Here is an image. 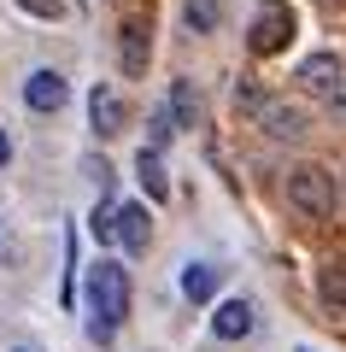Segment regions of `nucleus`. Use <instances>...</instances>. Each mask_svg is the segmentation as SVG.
<instances>
[{"label":"nucleus","mask_w":346,"mask_h":352,"mask_svg":"<svg viewBox=\"0 0 346 352\" xmlns=\"http://www.w3.org/2000/svg\"><path fill=\"white\" fill-rule=\"evenodd\" d=\"M88 305H94V340H111L118 335V323L129 317V276H124V264H88Z\"/></svg>","instance_id":"1"},{"label":"nucleus","mask_w":346,"mask_h":352,"mask_svg":"<svg viewBox=\"0 0 346 352\" xmlns=\"http://www.w3.org/2000/svg\"><path fill=\"white\" fill-rule=\"evenodd\" d=\"M288 200H294L305 217H334V182H329V170L299 164V170L288 176Z\"/></svg>","instance_id":"2"},{"label":"nucleus","mask_w":346,"mask_h":352,"mask_svg":"<svg viewBox=\"0 0 346 352\" xmlns=\"http://www.w3.org/2000/svg\"><path fill=\"white\" fill-rule=\"evenodd\" d=\"M288 41H294V12H288V0H259L247 47L252 53H282Z\"/></svg>","instance_id":"3"},{"label":"nucleus","mask_w":346,"mask_h":352,"mask_svg":"<svg viewBox=\"0 0 346 352\" xmlns=\"http://www.w3.org/2000/svg\"><path fill=\"white\" fill-rule=\"evenodd\" d=\"M65 94H71V88H65L59 71H30V76H24V100H30V112H59Z\"/></svg>","instance_id":"4"},{"label":"nucleus","mask_w":346,"mask_h":352,"mask_svg":"<svg viewBox=\"0 0 346 352\" xmlns=\"http://www.w3.org/2000/svg\"><path fill=\"white\" fill-rule=\"evenodd\" d=\"M299 82H305L311 94H340V82H346V65L334 59V53H311V59L299 65Z\"/></svg>","instance_id":"5"},{"label":"nucleus","mask_w":346,"mask_h":352,"mask_svg":"<svg viewBox=\"0 0 346 352\" xmlns=\"http://www.w3.org/2000/svg\"><path fill=\"white\" fill-rule=\"evenodd\" d=\"M252 300H223L217 311H211V335L217 340H241V335H252Z\"/></svg>","instance_id":"6"},{"label":"nucleus","mask_w":346,"mask_h":352,"mask_svg":"<svg viewBox=\"0 0 346 352\" xmlns=\"http://www.w3.org/2000/svg\"><path fill=\"white\" fill-rule=\"evenodd\" d=\"M88 118H94L100 135H118V129H124V100H118V88L100 82L94 94H88Z\"/></svg>","instance_id":"7"},{"label":"nucleus","mask_w":346,"mask_h":352,"mask_svg":"<svg viewBox=\"0 0 346 352\" xmlns=\"http://www.w3.org/2000/svg\"><path fill=\"white\" fill-rule=\"evenodd\" d=\"M259 124L270 129L276 141H299L305 135V118H299L294 106H282V100H259Z\"/></svg>","instance_id":"8"},{"label":"nucleus","mask_w":346,"mask_h":352,"mask_svg":"<svg viewBox=\"0 0 346 352\" xmlns=\"http://www.w3.org/2000/svg\"><path fill=\"white\" fill-rule=\"evenodd\" d=\"M111 235H124V247L129 252H141L147 247V235H153V223H147V206H118V217H111Z\"/></svg>","instance_id":"9"},{"label":"nucleus","mask_w":346,"mask_h":352,"mask_svg":"<svg viewBox=\"0 0 346 352\" xmlns=\"http://www.w3.org/2000/svg\"><path fill=\"white\" fill-rule=\"evenodd\" d=\"M147 18H129L124 24V41H118V53H124V71L129 76H147Z\"/></svg>","instance_id":"10"},{"label":"nucleus","mask_w":346,"mask_h":352,"mask_svg":"<svg viewBox=\"0 0 346 352\" xmlns=\"http://www.w3.org/2000/svg\"><path fill=\"white\" fill-rule=\"evenodd\" d=\"M136 176H141V188H147V200H171V176H164V164H159V153H153V147H141Z\"/></svg>","instance_id":"11"},{"label":"nucleus","mask_w":346,"mask_h":352,"mask_svg":"<svg viewBox=\"0 0 346 352\" xmlns=\"http://www.w3.org/2000/svg\"><path fill=\"white\" fill-rule=\"evenodd\" d=\"M182 294L194 305H206L211 294H217V264H188V270H182Z\"/></svg>","instance_id":"12"},{"label":"nucleus","mask_w":346,"mask_h":352,"mask_svg":"<svg viewBox=\"0 0 346 352\" xmlns=\"http://www.w3.org/2000/svg\"><path fill=\"white\" fill-rule=\"evenodd\" d=\"M317 288H323V300H329V305H346V258L323 264V270H317Z\"/></svg>","instance_id":"13"},{"label":"nucleus","mask_w":346,"mask_h":352,"mask_svg":"<svg viewBox=\"0 0 346 352\" xmlns=\"http://www.w3.org/2000/svg\"><path fill=\"white\" fill-rule=\"evenodd\" d=\"M182 18H188V30H194V36H206V30H217V0H188Z\"/></svg>","instance_id":"14"},{"label":"nucleus","mask_w":346,"mask_h":352,"mask_svg":"<svg viewBox=\"0 0 346 352\" xmlns=\"http://www.w3.org/2000/svg\"><path fill=\"white\" fill-rule=\"evenodd\" d=\"M164 112H171L176 124H194V88L176 82V88H171V106H164Z\"/></svg>","instance_id":"15"},{"label":"nucleus","mask_w":346,"mask_h":352,"mask_svg":"<svg viewBox=\"0 0 346 352\" xmlns=\"http://www.w3.org/2000/svg\"><path fill=\"white\" fill-rule=\"evenodd\" d=\"M171 129H176V118H171V112H164V106H159V112H153V129H147L153 153H159V141H171Z\"/></svg>","instance_id":"16"},{"label":"nucleus","mask_w":346,"mask_h":352,"mask_svg":"<svg viewBox=\"0 0 346 352\" xmlns=\"http://www.w3.org/2000/svg\"><path fill=\"white\" fill-rule=\"evenodd\" d=\"M111 217H118V206L106 200V206H100V212H94V223H88V229H94L100 241H111Z\"/></svg>","instance_id":"17"},{"label":"nucleus","mask_w":346,"mask_h":352,"mask_svg":"<svg viewBox=\"0 0 346 352\" xmlns=\"http://www.w3.org/2000/svg\"><path fill=\"white\" fill-rule=\"evenodd\" d=\"M18 6H30V12H36V18H59V12H65L59 0H18Z\"/></svg>","instance_id":"18"},{"label":"nucleus","mask_w":346,"mask_h":352,"mask_svg":"<svg viewBox=\"0 0 346 352\" xmlns=\"http://www.w3.org/2000/svg\"><path fill=\"white\" fill-rule=\"evenodd\" d=\"M6 159H12V141H6V129H0V164H6Z\"/></svg>","instance_id":"19"},{"label":"nucleus","mask_w":346,"mask_h":352,"mask_svg":"<svg viewBox=\"0 0 346 352\" xmlns=\"http://www.w3.org/2000/svg\"><path fill=\"white\" fill-rule=\"evenodd\" d=\"M18 352H24V346H18Z\"/></svg>","instance_id":"20"}]
</instances>
